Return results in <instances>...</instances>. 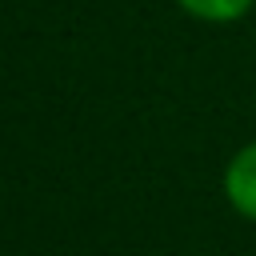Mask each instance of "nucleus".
Wrapping results in <instances>:
<instances>
[{"label":"nucleus","instance_id":"obj_1","mask_svg":"<svg viewBox=\"0 0 256 256\" xmlns=\"http://www.w3.org/2000/svg\"><path fill=\"white\" fill-rule=\"evenodd\" d=\"M224 196H228V204L244 220L256 224V140L244 144L228 160V168H224Z\"/></svg>","mask_w":256,"mask_h":256},{"label":"nucleus","instance_id":"obj_2","mask_svg":"<svg viewBox=\"0 0 256 256\" xmlns=\"http://www.w3.org/2000/svg\"><path fill=\"white\" fill-rule=\"evenodd\" d=\"M184 12H192L196 20H208V24H228V20H240L252 0H176Z\"/></svg>","mask_w":256,"mask_h":256}]
</instances>
